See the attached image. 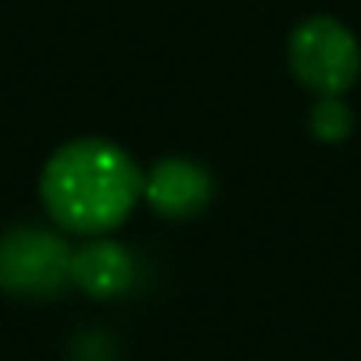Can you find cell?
Masks as SVG:
<instances>
[{"mask_svg": "<svg viewBox=\"0 0 361 361\" xmlns=\"http://www.w3.org/2000/svg\"><path fill=\"white\" fill-rule=\"evenodd\" d=\"M142 180L138 163L117 142L75 138L47 159L39 195L57 227L99 238L131 216Z\"/></svg>", "mask_w": 361, "mask_h": 361, "instance_id": "1", "label": "cell"}, {"mask_svg": "<svg viewBox=\"0 0 361 361\" xmlns=\"http://www.w3.org/2000/svg\"><path fill=\"white\" fill-rule=\"evenodd\" d=\"M287 61L301 85L319 96H343L361 75V47L336 18H305L287 39Z\"/></svg>", "mask_w": 361, "mask_h": 361, "instance_id": "2", "label": "cell"}, {"mask_svg": "<svg viewBox=\"0 0 361 361\" xmlns=\"http://www.w3.org/2000/svg\"><path fill=\"white\" fill-rule=\"evenodd\" d=\"M71 259L64 238L47 227H15L0 238V290L22 298H54L71 280Z\"/></svg>", "mask_w": 361, "mask_h": 361, "instance_id": "3", "label": "cell"}, {"mask_svg": "<svg viewBox=\"0 0 361 361\" xmlns=\"http://www.w3.org/2000/svg\"><path fill=\"white\" fill-rule=\"evenodd\" d=\"M142 199L166 220H188L209 206L213 177L192 159H159L142 180Z\"/></svg>", "mask_w": 361, "mask_h": 361, "instance_id": "4", "label": "cell"}, {"mask_svg": "<svg viewBox=\"0 0 361 361\" xmlns=\"http://www.w3.org/2000/svg\"><path fill=\"white\" fill-rule=\"evenodd\" d=\"M71 280L92 298H117L135 283V259L117 241H92L75 252Z\"/></svg>", "mask_w": 361, "mask_h": 361, "instance_id": "5", "label": "cell"}, {"mask_svg": "<svg viewBox=\"0 0 361 361\" xmlns=\"http://www.w3.org/2000/svg\"><path fill=\"white\" fill-rule=\"evenodd\" d=\"M350 124H354L350 110L347 103H340V96H322V103L312 110V135L319 142H329V145L343 142L350 135Z\"/></svg>", "mask_w": 361, "mask_h": 361, "instance_id": "6", "label": "cell"}]
</instances>
